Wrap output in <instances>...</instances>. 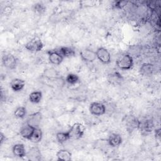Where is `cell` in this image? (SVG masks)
Wrapping results in <instances>:
<instances>
[{"label": "cell", "instance_id": "d4e9b609", "mask_svg": "<svg viewBox=\"0 0 161 161\" xmlns=\"http://www.w3.org/2000/svg\"><path fill=\"white\" fill-rule=\"evenodd\" d=\"M14 115L16 118H19V119L24 118L26 115V108L25 106L18 107L14 112Z\"/></svg>", "mask_w": 161, "mask_h": 161}, {"label": "cell", "instance_id": "4fadbf2b", "mask_svg": "<svg viewBox=\"0 0 161 161\" xmlns=\"http://www.w3.org/2000/svg\"><path fill=\"white\" fill-rule=\"evenodd\" d=\"M155 70L154 65L151 63H144L143 64L139 69L140 73L142 75L148 77L152 75Z\"/></svg>", "mask_w": 161, "mask_h": 161}, {"label": "cell", "instance_id": "83f0119b", "mask_svg": "<svg viewBox=\"0 0 161 161\" xmlns=\"http://www.w3.org/2000/svg\"><path fill=\"white\" fill-rule=\"evenodd\" d=\"M155 136L156 139L160 140V128L155 130Z\"/></svg>", "mask_w": 161, "mask_h": 161}, {"label": "cell", "instance_id": "ffe728a7", "mask_svg": "<svg viewBox=\"0 0 161 161\" xmlns=\"http://www.w3.org/2000/svg\"><path fill=\"white\" fill-rule=\"evenodd\" d=\"M64 58H69L74 57L75 54V50L70 47H61L57 49Z\"/></svg>", "mask_w": 161, "mask_h": 161}, {"label": "cell", "instance_id": "7402d4cb", "mask_svg": "<svg viewBox=\"0 0 161 161\" xmlns=\"http://www.w3.org/2000/svg\"><path fill=\"white\" fill-rule=\"evenodd\" d=\"M42 136H43V133H42V130L39 127H37L35 128L30 140L31 142L37 143H39L41 142V140L42 139Z\"/></svg>", "mask_w": 161, "mask_h": 161}, {"label": "cell", "instance_id": "e0dca14e", "mask_svg": "<svg viewBox=\"0 0 161 161\" xmlns=\"http://www.w3.org/2000/svg\"><path fill=\"white\" fill-rule=\"evenodd\" d=\"M25 86V82L23 79L15 78L11 80L10 82V87L14 92H19L23 89Z\"/></svg>", "mask_w": 161, "mask_h": 161}, {"label": "cell", "instance_id": "8992f818", "mask_svg": "<svg viewBox=\"0 0 161 161\" xmlns=\"http://www.w3.org/2000/svg\"><path fill=\"white\" fill-rule=\"evenodd\" d=\"M18 59L11 53H6L2 57V64L8 69H14L17 65Z\"/></svg>", "mask_w": 161, "mask_h": 161}, {"label": "cell", "instance_id": "cb8c5ba5", "mask_svg": "<svg viewBox=\"0 0 161 161\" xmlns=\"http://www.w3.org/2000/svg\"><path fill=\"white\" fill-rule=\"evenodd\" d=\"M65 81L70 85H75L79 81V76L74 73L68 74L65 77Z\"/></svg>", "mask_w": 161, "mask_h": 161}, {"label": "cell", "instance_id": "2e32d148", "mask_svg": "<svg viewBox=\"0 0 161 161\" xmlns=\"http://www.w3.org/2000/svg\"><path fill=\"white\" fill-rule=\"evenodd\" d=\"M107 80L111 84L118 85L124 80V78L118 72H114L108 75Z\"/></svg>", "mask_w": 161, "mask_h": 161}, {"label": "cell", "instance_id": "8fae6325", "mask_svg": "<svg viewBox=\"0 0 161 161\" xmlns=\"http://www.w3.org/2000/svg\"><path fill=\"white\" fill-rule=\"evenodd\" d=\"M42 114L41 112L37 111L28 116L26 120V123L32 125L35 128H37L39 126V125L42 121Z\"/></svg>", "mask_w": 161, "mask_h": 161}, {"label": "cell", "instance_id": "ba28073f", "mask_svg": "<svg viewBox=\"0 0 161 161\" xmlns=\"http://www.w3.org/2000/svg\"><path fill=\"white\" fill-rule=\"evenodd\" d=\"M47 54L49 62L53 65H60L64 58L57 49L48 50L47 52Z\"/></svg>", "mask_w": 161, "mask_h": 161}, {"label": "cell", "instance_id": "4316f807", "mask_svg": "<svg viewBox=\"0 0 161 161\" xmlns=\"http://www.w3.org/2000/svg\"><path fill=\"white\" fill-rule=\"evenodd\" d=\"M127 1H114L113 4V6L116 9H122L127 4Z\"/></svg>", "mask_w": 161, "mask_h": 161}, {"label": "cell", "instance_id": "7a4b0ae2", "mask_svg": "<svg viewBox=\"0 0 161 161\" xmlns=\"http://www.w3.org/2000/svg\"><path fill=\"white\" fill-rule=\"evenodd\" d=\"M70 139L78 140L82 137L84 133V128L79 123H75L68 131Z\"/></svg>", "mask_w": 161, "mask_h": 161}, {"label": "cell", "instance_id": "3957f363", "mask_svg": "<svg viewBox=\"0 0 161 161\" xmlns=\"http://www.w3.org/2000/svg\"><path fill=\"white\" fill-rule=\"evenodd\" d=\"M25 47L30 52H38L43 49V43L39 37L35 36L27 42Z\"/></svg>", "mask_w": 161, "mask_h": 161}, {"label": "cell", "instance_id": "30bf717a", "mask_svg": "<svg viewBox=\"0 0 161 161\" xmlns=\"http://www.w3.org/2000/svg\"><path fill=\"white\" fill-rule=\"evenodd\" d=\"M35 128H36L35 127L33 126L32 125H31L26 122V123L24 125H23L20 129V131H19L20 135L23 138L30 140Z\"/></svg>", "mask_w": 161, "mask_h": 161}, {"label": "cell", "instance_id": "52a82bcc", "mask_svg": "<svg viewBox=\"0 0 161 161\" xmlns=\"http://www.w3.org/2000/svg\"><path fill=\"white\" fill-rule=\"evenodd\" d=\"M97 58L104 64H108L111 61V57L109 52L104 47H99L96 52Z\"/></svg>", "mask_w": 161, "mask_h": 161}, {"label": "cell", "instance_id": "ac0fdd59", "mask_svg": "<svg viewBox=\"0 0 161 161\" xmlns=\"http://www.w3.org/2000/svg\"><path fill=\"white\" fill-rule=\"evenodd\" d=\"M12 152L14 156L19 157V158L25 157L26 154L25 147L24 145L22 143L15 144L13 147Z\"/></svg>", "mask_w": 161, "mask_h": 161}, {"label": "cell", "instance_id": "d6986e66", "mask_svg": "<svg viewBox=\"0 0 161 161\" xmlns=\"http://www.w3.org/2000/svg\"><path fill=\"white\" fill-rule=\"evenodd\" d=\"M56 156L58 160L69 161L72 159V153L68 150L65 149L59 150L57 152Z\"/></svg>", "mask_w": 161, "mask_h": 161}, {"label": "cell", "instance_id": "5b68a950", "mask_svg": "<svg viewBox=\"0 0 161 161\" xmlns=\"http://www.w3.org/2000/svg\"><path fill=\"white\" fill-rule=\"evenodd\" d=\"M89 112L91 114L96 116H99L106 113V106L99 102H92L89 106Z\"/></svg>", "mask_w": 161, "mask_h": 161}, {"label": "cell", "instance_id": "9c48e42d", "mask_svg": "<svg viewBox=\"0 0 161 161\" xmlns=\"http://www.w3.org/2000/svg\"><path fill=\"white\" fill-rule=\"evenodd\" d=\"M79 54L82 60L86 62H93L97 58L96 52L91 49L86 48L82 50Z\"/></svg>", "mask_w": 161, "mask_h": 161}, {"label": "cell", "instance_id": "6da1fadb", "mask_svg": "<svg viewBox=\"0 0 161 161\" xmlns=\"http://www.w3.org/2000/svg\"><path fill=\"white\" fill-rule=\"evenodd\" d=\"M134 64L133 58L129 53H125L120 55L116 60V66L121 70H128L131 69Z\"/></svg>", "mask_w": 161, "mask_h": 161}, {"label": "cell", "instance_id": "5bb4252c", "mask_svg": "<svg viewBox=\"0 0 161 161\" xmlns=\"http://www.w3.org/2000/svg\"><path fill=\"white\" fill-rule=\"evenodd\" d=\"M26 156L29 160L33 161L40 160L42 158V154L38 147H32L30 148L28 152H26Z\"/></svg>", "mask_w": 161, "mask_h": 161}, {"label": "cell", "instance_id": "f1b7e54d", "mask_svg": "<svg viewBox=\"0 0 161 161\" xmlns=\"http://www.w3.org/2000/svg\"><path fill=\"white\" fill-rule=\"evenodd\" d=\"M6 138L5 136V135L4 133H3L2 132H1L0 133V142H1V144H2L4 142H5Z\"/></svg>", "mask_w": 161, "mask_h": 161}, {"label": "cell", "instance_id": "9a60e30c", "mask_svg": "<svg viewBox=\"0 0 161 161\" xmlns=\"http://www.w3.org/2000/svg\"><path fill=\"white\" fill-rule=\"evenodd\" d=\"M122 137L118 133H111L109 135L107 141L109 146L116 147L119 146L122 143Z\"/></svg>", "mask_w": 161, "mask_h": 161}, {"label": "cell", "instance_id": "277c9868", "mask_svg": "<svg viewBox=\"0 0 161 161\" xmlns=\"http://www.w3.org/2000/svg\"><path fill=\"white\" fill-rule=\"evenodd\" d=\"M123 122L125 123L126 130L128 131H133L135 129H138L140 124V121H139L133 115L125 116Z\"/></svg>", "mask_w": 161, "mask_h": 161}, {"label": "cell", "instance_id": "44dd1931", "mask_svg": "<svg viewBox=\"0 0 161 161\" xmlns=\"http://www.w3.org/2000/svg\"><path fill=\"white\" fill-rule=\"evenodd\" d=\"M42 98V92L40 91H35L29 94V101L33 104H37L40 102Z\"/></svg>", "mask_w": 161, "mask_h": 161}, {"label": "cell", "instance_id": "7c38bea8", "mask_svg": "<svg viewBox=\"0 0 161 161\" xmlns=\"http://www.w3.org/2000/svg\"><path fill=\"white\" fill-rule=\"evenodd\" d=\"M139 128L141 130L142 133L148 134L151 133L154 128L153 121L151 119H147L142 122L140 121Z\"/></svg>", "mask_w": 161, "mask_h": 161}, {"label": "cell", "instance_id": "603a6c76", "mask_svg": "<svg viewBox=\"0 0 161 161\" xmlns=\"http://www.w3.org/2000/svg\"><path fill=\"white\" fill-rule=\"evenodd\" d=\"M55 136H56L57 141L60 143H64L66 142L67 140H70L69 134L68 131L58 132L56 134Z\"/></svg>", "mask_w": 161, "mask_h": 161}, {"label": "cell", "instance_id": "484cf974", "mask_svg": "<svg viewBox=\"0 0 161 161\" xmlns=\"http://www.w3.org/2000/svg\"><path fill=\"white\" fill-rule=\"evenodd\" d=\"M33 11L37 14H43L46 11V7L42 3H37L33 4L32 7Z\"/></svg>", "mask_w": 161, "mask_h": 161}]
</instances>
